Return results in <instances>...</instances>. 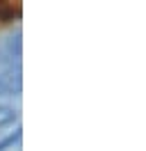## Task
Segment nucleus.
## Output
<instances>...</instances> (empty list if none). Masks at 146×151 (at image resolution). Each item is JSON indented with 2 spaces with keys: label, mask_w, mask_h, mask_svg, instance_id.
Instances as JSON below:
<instances>
[{
  "label": "nucleus",
  "mask_w": 146,
  "mask_h": 151,
  "mask_svg": "<svg viewBox=\"0 0 146 151\" xmlns=\"http://www.w3.org/2000/svg\"><path fill=\"white\" fill-rule=\"evenodd\" d=\"M21 92V76L0 73V94H18Z\"/></svg>",
  "instance_id": "obj_1"
},
{
  "label": "nucleus",
  "mask_w": 146,
  "mask_h": 151,
  "mask_svg": "<svg viewBox=\"0 0 146 151\" xmlns=\"http://www.w3.org/2000/svg\"><path fill=\"white\" fill-rule=\"evenodd\" d=\"M14 122H16V110L9 105H0V128H5Z\"/></svg>",
  "instance_id": "obj_2"
}]
</instances>
